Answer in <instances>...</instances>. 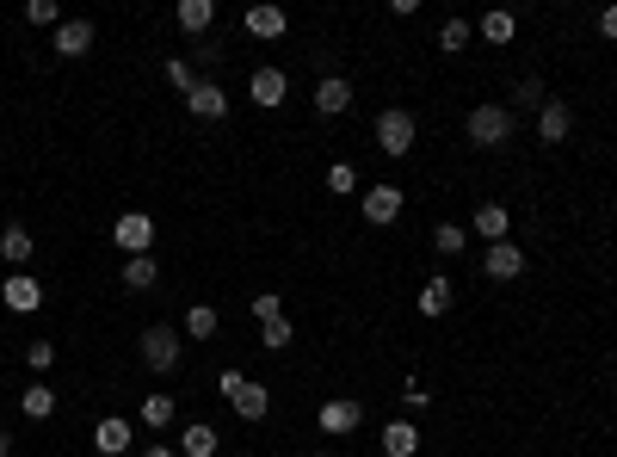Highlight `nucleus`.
<instances>
[{
  "label": "nucleus",
  "instance_id": "nucleus-1",
  "mask_svg": "<svg viewBox=\"0 0 617 457\" xmlns=\"http://www.w3.org/2000/svg\"><path fill=\"white\" fill-rule=\"evenodd\" d=\"M216 390L229 396V408L241 420H266V408H272V390H266V383H247L241 371H223V377H216Z\"/></svg>",
  "mask_w": 617,
  "mask_h": 457
},
{
  "label": "nucleus",
  "instance_id": "nucleus-2",
  "mask_svg": "<svg viewBox=\"0 0 617 457\" xmlns=\"http://www.w3.org/2000/svg\"><path fill=\"white\" fill-rule=\"evenodd\" d=\"M469 143L476 149H506L513 143V112H506V105H476V112H469Z\"/></svg>",
  "mask_w": 617,
  "mask_h": 457
},
{
  "label": "nucleus",
  "instance_id": "nucleus-3",
  "mask_svg": "<svg viewBox=\"0 0 617 457\" xmlns=\"http://www.w3.org/2000/svg\"><path fill=\"white\" fill-rule=\"evenodd\" d=\"M377 149H383L389 161H408V149H414V112L389 105V112L377 118Z\"/></svg>",
  "mask_w": 617,
  "mask_h": 457
},
{
  "label": "nucleus",
  "instance_id": "nucleus-4",
  "mask_svg": "<svg viewBox=\"0 0 617 457\" xmlns=\"http://www.w3.org/2000/svg\"><path fill=\"white\" fill-rule=\"evenodd\" d=\"M358 420H365V402H352V396L321 402V433H328V439H346V433H358Z\"/></svg>",
  "mask_w": 617,
  "mask_h": 457
},
{
  "label": "nucleus",
  "instance_id": "nucleus-5",
  "mask_svg": "<svg viewBox=\"0 0 617 457\" xmlns=\"http://www.w3.org/2000/svg\"><path fill=\"white\" fill-rule=\"evenodd\" d=\"M112 241H118V248L136 260V254H149L155 248V223L149 217H142V210H130V217H118V229H112Z\"/></svg>",
  "mask_w": 617,
  "mask_h": 457
},
{
  "label": "nucleus",
  "instance_id": "nucleus-6",
  "mask_svg": "<svg viewBox=\"0 0 617 457\" xmlns=\"http://www.w3.org/2000/svg\"><path fill=\"white\" fill-rule=\"evenodd\" d=\"M142 365H149V371H173L179 365V334L173 328H149V334H142Z\"/></svg>",
  "mask_w": 617,
  "mask_h": 457
},
{
  "label": "nucleus",
  "instance_id": "nucleus-7",
  "mask_svg": "<svg viewBox=\"0 0 617 457\" xmlns=\"http://www.w3.org/2000/svg\"><path fill=\"white\" fill-rule=\"evenodd\" d=\"M241 25H247V38H260V44H272V38H284V7H272V0H260V7H247L241 13Z\"/></svg>",
  "mask_w": 617,
  "mask_h": 457
},
{
  "label": "nucleus",
  "instance_id": "nucleus-8",
  "mask_svg": "<svg viewBox=\"0 0 617 457\" xmlns=\"http://www.w3.org/2000/svg\"><path fill=\"white\" fill-rule=\"evenodd\" d=\"M358 210H365V223H377V229H383V223H395V217H402V186H389V180H383V186H371Z\"/></svg>",
  "mask_w": 617,
  "mask_h": 457
},
{
  "label": "nucleus",
  "instance_id": "nucleus-9",
  "mask_svg": "<svg viewBox=\"0 0 617 457\" xmlns=\"http://www.w3.org/2000/svg\"><path fill=\"white\" fill-rule=\"evenodd\" d=\"M87 50H93V19H62V25H56V56L75 62V56H87Z\"/></svg>",
  "mask_w": 617,
  "mask_h": 457
},
{
  "label": "nucleus",
  "instance_id": "nucleus-10",
  "mask_svg": "<svg viewBox=\"0 0 617 457\" xmlns=\"http://www.w3.org/2000/svg\"><path fill=\"white\" fill-rule=\"evenodd\" d=\"M247 93H253V105H260V112H272V105H284V93H290V81H284V68H253V81H247Z\"/></svg>",
  "mask_w": 617,
  "mask_h": 457
},
{
  "label": "nucleus",
  "instance_id": "nucleus-11",
  "mask_svg": "<svg viewBox=\"0 0 617 457\" xmlns=\"http://www.w3.org/2000/svg\"><path fill=\"white\" fill-rule=\"evenodd\" d=\"M0 303H7L13 315H31V309H44V291H38V278H25V272H13L7 285H0Z\"/></svg>",
  "mask_w": 617,
  "mask_h": 457
},
{
  "label": "nucleus",
  "instance_id": "nucleus-12",
  "mask_svg": "<svg viewBox=\"0 0 617 457\" xmlns=\"http://www.w3.org/2000/svg\"><path fill=\"white\" fill-rule=\"evenodd\" d=\"M482 272L500 278V285H506V278H519V272H525V248H513V241H494V248L482 254Z\"/></svg>",
  "mask_w": 617,
  "mask_h": 457
},
{
  "label": "nucleus",
  "instance_id": "nucleus-13",
  "mask_svg": "<svg viewBox=\"0 0 617 457\" xmlns=\"http://www.w3.org/2000/svg\"><path fill=\"white\" fill-rule=\"evenodd\" d=\"M93 451H99V457H124V451H130V420L105 414L99 427H93Z\"/></svg>",
  "mask_w": 617,
  "mask_h": 457
},
{
  "label": "nucleus",
  "instance_id": "nucleus-14",
  "mask_svg": "<svg viewBox=\"0 0 617 457\" xmlns=\"http://www.w3.org/2000/svg\"><path fill=\"white\" fill-rule=\"evenodd\" d=\"M186 105H192V118H210V124H216V118L229 112V93L216 87V81H198V87L186 93Z\"/></svg>",
  "mask_w": 617,
  "mask_h": 457
},
{
  "label": "nucleus",
  "instance_id": "nucleus-15",
  "mask_svg": "<svg viewBox=\"0 0 617 457\" xmlns=\"http://www.w3.org/2000/svg\"><path fill=\"white\" fill-rule=\"evenodd\" d=\"M568 130H574V112H568V99H550V105H543V112H537V136H543V143H562Z\"/></svg>",
  "mask_w": 617,
  "mask_h": 457
},
{
  "label": "nucleus",
  "instance_id": "nucleus-16",
  "mask_svg": "<svg viewBox=\"0 0 617 457\" xmlns=\"http://www.w3.org/2000/svg\"><path fill=\"white\" fill-rule=\"evenodd\" d=\"M346 105H352V81H340V75H328V81H321V87H315V112H321V118H340V112H346Z\"/></svg>",
  "mask_w": 617,
  "mask_h": 457
},
{
  "label": "nucleus",
  "instance_id": "nucleus-17",
  "mask_svg": "<svg viewBox=\"0 0 617 457\" xmlns=\"http://www.w3.org/2000/svg\"><path fill=\"white\" fill-rule=\"evenodd\" d=\"M414 451H420L414 420H389V427H383V457H414Z\"/></svg>",
  "mask_w": 617,
  "mask_h": 457
},
{
  "label": "nucleus",
  "instance_id": "nucleus-18",
  "mask_svg": "<svg viewBox=\"0 0 617 457\" xmlns=\"http://www.w3.org/2000/svg\"><path fill=\"white\" fill-rule=\"evenodd\" d=\"M216 445L223 439H216V427H204V420H192V427L179 433V457H216Z\"/></svg>",
  "mask_w": 617,
  "mask_h": 457
},
{
  "label": "nucleus",
  "instance_id": "nucleus-19",
  "mask_svg": "<svg viewBox=\"0 0 617 457\" xmlns=\"http://www.w3.org/2000/svg\"><path fill=\"white\" fill-rule=\"evenodd\" d=\"M136 414H142V427L167 433L173 420H179V402H173V396H142V408H136Z\"/></svg>",
  "mask_w": 617,
  "mask_h": 457
},
{
  "label": "nucleus",
  "instance_id": "nucleus-20",
  "mask_svg": "<svg viewBox=\"0 0 617 457\" xmlns=\"http://www.w3.org/2000/svg\"><path fill=\"white\" fill-rule=\"evenodd\" d=\"M31 254H38V248H31V235H25L19 223H7V235H0V260H7V266L19 272V266H25Z\"/></svg>",
  "mask_w": 617,
  "mask_h": 457
},
{
  "label": "nucleus",
  "instance_id": "nucleus-21",
  "mask_svg": "<svg viewBox=\"0 0 617 457\" xmlns=\"http://www.w3.org/2000/svg\"><path fill=\"white\" fill-rule=\"evenodd\" d=\"M482 38L488 44H513L519 38V19L506 13V7H494V13H482Z\"/></svg>",
  "mask_w": 617,
  "mask_h": 457
},
{
  "label": "nucleus",
  "instance_id": "nucleus-22",
  "mask_svg": "<svg viewBox=\"0 0 617 457\" xmlns=\"http://www.w3.org/2000/svg\"><path fill=\"white\" fill-rule=\"evenodd\" d=\"M451 278H426V285H420V315H445L451 309Z\"/></svg>",
  "mask_w": 617,
  "mask_h": 457
},
{
  "label": "nucleus",
  "instance_id": "nucleus-23",
  "mask_svg": "<svg viewBox=\"0 0 617 457\" xmlns=\"http://www.w3.org/2000/svg\"><path fill=\"white\" fill-rule=\"evenodd\" d=\"M124 285H130V291H155V285H161V266H155L149 254H136V260L124 266Z\"/></svg>",
  "mask_w": 617,
  "mask_h": 457
},
{
  "label": "nucleus",
  "instance_id": "nucleus-24",
  "mask_svg": "<svg viewBox=\"0 0 617 457\" xmlns=\"http://www.w3.org/2000/svg\"><path fill=\"white\" fill-rule=\"evenodd\" d=\"M476 235L488 241V248H494V241H506V204H482V210H476Z\"/></svg>",
  "mask_w": 617,
  "mask_h": 457
},
{
  "label": "nucleus",
  "instance_id": "nucleus-25",
  "mask_svg": "<svg viewBox=\"0 0 617 457\" xmlns=\"http://www.w3.org/2000/svg\"><path fill=\"white\" fill-rule=\"evenodd\" d=\"M179 25H186V31H210L216 25V0H179Z\"/></svg>",
  "mask_w": 617,
  "mask_h": 457
},
{
  "label": "nucleus",
  "instance_id": "nucleus-26",
  "mask_svg": "<svg viewBox=\"0 0 617 457\" xmlns=\"http://www.w3.org/2000/svg\"><path fill=\"white\" fill-rule=\"evenodd\" d=\"M550 105V93H543V81H519L513 99H506V112H543Z\"/></svg>",
  "mask_w": 617,
  "mask_h": 457
},
{
  "label": "nucleus",
  "instance_id": "nucleus-27",
  "mask_svg": "<svg viewBox=\"0 0 617 457\" xmlns=\"http://www.w3.org/2000/svg\"><path fill=\"white\" fill-rule=\"evenodd\" d=\"M19 408H25L31 420H50V414H56V390H50V383H31V390L19 396Z\"/></svg>",
  "mask_w": 617,
  "mask_h": 457
},
{
  "label": "nucleus",
  "instance_id": "nucleus-28",
  "mask_svg": "<svg viewBox=\"0 0 617 457\" xmlns=\"http://www.w3.org/2000/svg\"><path fill=\"white\" fill-rule=\"evenodd\" d=\"M216 328H223V315H216L210 303H192V309H186V334H192V340H210Z\"/></svg>",
  "mask_w": 617,
  "mask_h": 457
},
{
  "label": "nucleus",
  "instance_id": "nucleus-29",
  "mask_svg": "<svg viewBox=\"0 0 617 457\" xmlns=\"http://www.w3.org/2000/svg\"><path fill=\"white\" fill-rule=\"evenodd\" d=\"M260 340H266V353H284V346L297 340V328H290L284 315H278V322H260Z\"/></svg>",
  "mask_w": 617,
  "mask_h": 457
},
{
  "label": "nucleus",
  "instance_id": "nucleus-30",
  "mask_svg": "<svg viewBox=\"0 0 617 457\" xmlns=\"http://www.w3.org/2000/svg\"><path fill=\"white\" fill-rule=\"evenodd\" d=\"M463 44H469V19H445V25H439V50L457 56Z\"/></svg>",
  "mask_w": 617,
  "mask_h": 457
},
{
  "label": "nucleus",
  "instance_id": "nucleus-31",
  "mask_svg": "<svg viewBox=\"0 0 617 457\" xmlns=\"http://www.w3.org/2000/svg\"><path fill=\"white\" fill-rule=\"evenodd\" d=\"M463 241H469V235H463L457 223H439V229H432V248H439V254H463Z\"/></svg>",
  "mask_w": 617,
  "mask_h": 457
},
{
  "label": "nucleus",
  "instance_id": "nucleus-32",
  "mask_svg": "<svg viewBox=\"0 0 617 457\" xmlns=\"http://www.w3.org/2000/svg\"><path fill=\"white\" fill-rule=\"evenodd\" d=\"M25 19L31 25H62V7L56 0H25Z\"/></svg>",
  "mask_w": 617,
  "mask_h": 457
},
{
  "label": "nucleus",
  "instance_id": "nucleus-33",
  "mask_svg": "<svg viewBox=\"0 0 617 457\" xmlns=\"http://www.w3.org/2000/svg\"><path fill=\"white\" fill-rule=\"evenodd\" d=\"M25 365H31V371H50V365H56V346H50V340H31V346H25Z\"/></svg>",
  "mask_w": 617,
  "mask_h": 457
},
{
  "label": "nucleus",
  "instance_id": "nucleus-34",
  "mask_svg": "<svg viewBox=\"0 0 617 457\" xmlns=\"http://www.w3.org/2000/svg\"><path fill=\"white\" fill-rule=\"evenodd\" d=\"M167 87H179V93H192V87H198V75H192V62H167Z\"/></svg>",
  "mask_w": 617,
  "mask_h": 457
},
{
  "label": "nucleus",
  "instance_id": "nucleus-35",
  "mask_svg": "<svg viewBox=\"0 0 617 457\" xmlns=\"http://www.w3.org/2000/svg\"><path fill=\"white\" fill-rule=\"evenodd\" d=\"M352 186H358V173H352L346 161H340V167H328V192H352Z\"/></svg>",
  "mask_w": 617,
  "mask_h": 457
},
{
  "label": "nucleus",
  "instance_id": "nucleus-36",
  "mask_svg": "<svg viewBox=\"0 0 617 457\" xmlns=\"http://www.w3.org/2000/svg\"><path fill=\"white\" fill-rule=\"evenodd\" d=\"M253 315H260V322H278L284 309H278V297H272V291H260V297H253Z\"/></svg>",
  "mask_w": 617,
  "mask_h": 457
},
{
  "label": "nucleus",
  "instance_id": "nucleus-37",
  "mask_svg": "<svg viewBox=\"0 0 617 457\" xmlns=\"http://www.w3.org/2000/svg\"><path fill=\"white\" fill-rule=\"evenodd\" d=\"M402 402H408V408H426V402H432V396H426V383H414V377H408V390H402Z\"/></svg>",
  "mask_w": 617,
  "mask_h": 457
},
{
  "label": "nucleus",
  "instance_id": "nucleus-38",
  "mask_svg": "<svg viewBox=\"0 0 617 457\" xmlns=\"http://www.w3.org/2000/svg\"><path fill=\"white\" fill-rule=\"evenodd\" d=\"M599 31H605V38L617 44V7H605V13H599Z\"/></svg>",
  "mask_w": 617,
  "mask_h": 457
},
{
  "label": "nucleus",
  "instance_id": "nucleus-39",
  "mask_svg": "<svg viewBox=\"0 0 617 457\" xmlns=\"http://www.w3.org/2000/svg\"><path fill=\"white\" fill-rule=\"evenodd\" d=\"M142 457H179L173 445H149V451H142Z\"/></svg>",
  "mask_w": 617,
  "mask_h": 457
},
{
  "label": "nucleus",
  "instance_id": "nucleus-40",
  "mask_svg": "<svg viewBox=\"0 0 617 457\" xmlns=\"http://www.w3.org/2000/svg\"><path fill=\"white\" fill-rule=\"evenodd\" d=\"M0 457H13V433H0Z\"/></svg>",
  "mask_w": 617,
  "mask_h": 457
},
{
  "label": "nucleus",
  "instance_id": "nucleus-41",
  "mask_svg": "<svg viewBox=\"0 0 617 457\" xmlns=\"http://www.w3.org/2000/svg\"><path fill=\"white\" fill-rule=\"evenodd\" d=\"M309 457H334V451H309Z\"/></svg>",
  "mask_w": 617,
  "mask_h": 457
}]
</instances>
